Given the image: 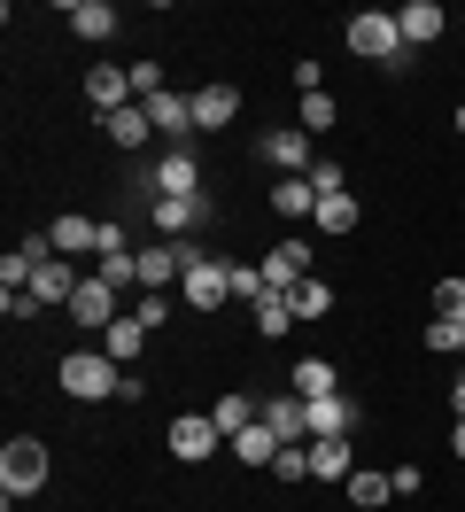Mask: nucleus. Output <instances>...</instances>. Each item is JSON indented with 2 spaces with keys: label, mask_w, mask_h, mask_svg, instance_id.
Instances as JSON below:
<instances>
[{
  "label": "nucleus",
  "mask_w": 465,
  "mask_h": 512,
  "mask_svg": "<svg viewBox=\"0 0 465 512\" xmlns=\"http://www.w3.org/2000/svg\"><path fill=\"white\" fill-rule=\"evenodd\" d=\"M264 272H256V264H233V303H264Z\"/></svg>",
  "instance_id": "33"
},
{
  "label": "nucleus",
  "mask_w": 465,
  "mask_h": 512,
  "mask_svg": "<svg viewBox=\"0 0 465 512\" xmlns=\"http://www.w3.org/2000/svg\"><path fill=\"white\" fill-rule=\"evenodd\" d=\"M101 280H109V288H140V249H132V256H101Z\"/></svg>",
  "instance_id": "32"
},
{
  "label": "nucleus",
  "mask_w": 465,
  "mask_h": 512,
  "mask_svg": "<svg viewBox=\"0 0 465 512\" xmlns=\"http://www.w3.org/2000/svg\"><path fill=\"white\" fill-rule=\"evenodd\" d=\"M86 101H93V117H117L124 101H132V70L93 63V70H86Z\"/></svg>",
  "instance_id": "10"
},
{
  "label": "nucleus",
  "mask_w": 465,
  "mask_h": 512,
  "mask_svg": "<svg viewBox=\"0 0 465 512\" xmlns=\"http://www.w3.org/2000/svg\"><path fill=\"white\" fill-rule=\"evenodd\" d=\"M155 94H171V86H163V70H155V63H132V101H155Z\"/></svg>",
  "instance_id": "37"
},
{
  "label": "nucleus",
  "mask_w": 465,
  "mask_h": 512,
  "mask_svg": "<svg viewBox=\"0 0 465 512\" xmlns=\"http://www.w3.org/2000/svg\"><path fill=\"white\" fill-rule=\"evenodd\" d=\"M117 381H124V365L101 350V342H93V350H70V357H62V388H70L78 404H101V396H117Z\"/></svg>",
  "instance_id": "1"
},
{
  "label": "nucleus",
  "mask_w": 465,
  "mask_h": 512,
  "mask_svg": "<svg viewBox=\"0 0 465 512\" xmlns=\"http://www.w3.org/2000/svg\"><path fill=\"white\" fill-rule=\"evenodd\" d=\"M186 303L194 311H217V303H233V264H217V256H202V264H186Z\"/></svg>",
  "instance_id": "5"
},
{
  "label": "nucleus",
  "mask_w": 465,
  "mask_h": 512,
  "mask_svg": "<svg viewBox=\"0 0 465 512\" xmlns=\"http://www.w3.org/2000/svg\"><path fill=\"white\" fill-rule=\"evenodd\" d=\"M225 450H233V458H248V466H272V458H279V435L264 427V419H256V427H241V435H233Z\"/></svg>",
  "instance_id": "23"
},
{
  "label": "nucleus",
  "mask_w": 465,
  "mask_h": 512,
  "mask_svg": "<svg viewBox=\"0 0 465 512\" xmlns=\"http://www.w3.org/2000/svg\"><path fill=\"white\" fill-rule=\"evenodd\" d=\"M47 241H55V256H86V249L101 256V225L70 210V218H55V225H47Z\"/></svg>",
  "instance_id": "14"
},
{
  "label": "nucleus",
  "mask_w": 465,
  "mask_h": 512,
  "mask_svg": "<svg viewBox=\"0 0 465 512\" xmlns=\"http://www.w3.org/2000/svg\"><path fill=\"white\" fill-rule=\"evenodd\" d=\"M458 24H465V8H458Z\"/></svg>",
  "instance_id": "43"
},
{
  "label": "nucleus",
  "mask_w": 465,
  "mask_h": 512,
  "mask_svg": "<svg viewBox=\"0 0 465 512\" xmlns=\"http://www.w3.org/2000/svg\"><path fill=\"white\" fill-rule=\"evenodd\" d=\"M396 24H403V47H434L442 24H450V8H442V0H403Z\"/></svg>",
  "instance_id": "11"
},
{
  "label": "nucleus",
  "mask_w": 465,
  "mask_h": 512,
  "mask_svg": "<svg viewBox=\"0 0 465 512\" xmlns=\"http://www.w3.org/2000/svg\"><path fill=\"white\" fill-rule=\"evenodd\" d=\"M450 450H458V458H465V419H458V427H450Z\"/></svg>",
  "instance_id": "41"
},
{
  "label": "nucleus",
  "mask_w": 465,
  "mask_h": 512,
  "mask_svg": "<svg viewBox=\"0 0 465 512\" xmlns=\"http://www.w3.org/2000/svg\"><path fill=\"white\" fill-rule=\"evenodd\" d=\"M427 350H434V357H458V350H465V319H434V326H427Z\"/></svg>",
  "instance_id": "30"
},
{
  "label": "nucleus",
  "mask_w": 465,
  "mask_h": 512,
  "mask_svg": "<svg viewBox=\"0 0 465 512\" xmlns=\"http://www.w3.org/2000/svg\"><path fill=\"white\" fill-rule=\"evenodd\" d=\"M78 280H86V272H78V264H39V280H31V295H39V303H70V295H78Z\"/></svg>",
  "instance_id": "21"
},
{
  "label": "nucleus",
  "mask_w": 465,
  "mask_h": 512,
  "mask_svg": "<svg viewBox=\"0 0 465 512\" xmlns=\"http://www.w3.org/2000/svg\"><path fill=\"white\" fill-rule=\"evenodd\" d=\"M101 256H132V241H124V218H101Z\"/></svg>",
  "instance_id": "39"
},
{
  "label": "nucleus",
  "mask_w": 465,
  "mask_h": 512,
  "mask_svg": "<svg viewBox=\"0 0 465 512\" xmlns=\"http://www.w3.org/2000/svg\"><path fill=\"white\" fill-rule=\"evenodd\" d=\"M256 326H264V342L295 334V311H287V295H264V303H256Z\"/></svg>",
  "instance_id": "29"
},
{
  "label": "nucleus",
  "mask_w": 465,
  "mask_h": 512,
  "mask_svg": "<svg viewBox=\"0 0 465 512\" xmlns=\"http://www.w3.org/2000/svg\"><path fill=\"white\" fill-rule=\"evenodd\" d=\"M434 319H465V280H442V288H434Z\"/></svg>",
  "instance_id": "36"
},
{
  "label": "nucleus",
  "mask_w": 465,
  "mask_h": 512,
  "mask_svg": "<svg viewBox=\"0 0 465 512\" xmlns=\"http://www.w3.org/2000/svg\"><path fill=\"white\" fill-rule=\"evenodd\" d=\"M264 427H272L279 443H310V404L295 388H272V396H264Z\"/></svg>",
  "instance_id": "8"
},
{
  "label": "nucleus",
  "mask_w": 465,
  "mask_h": 512,
  "mask_svg": "<svg viewBox=\"0 0 465 512\" xmlns=\"http://www.w3.org/2000/svg\"><path fill=\"white\" fill-rule=\"evenodd\" d=\"M334 125V94L318 86V94H303V132H326Z\"/></svg>",
  "instance_id": "35"
},
{
  "label": "nucleus",
  "mask_w": 465,
  "mask_h": 512,
  "mask_svg": "<svg viewBox=\"0 0 465 512\" xmlns=\"http://www.w3.org/2000/svg\"><path fill=\"white\" fill-rule=\"evenodd\" d=\"M210 419H217V435L233 443V435H241V427H256V419H264V412H256V404H248L241 388H233V396H217V404H210Z\"/></svg>",
  "instance_id": "22"
},
{
  "label": "nucleus",
  "mask_w": 465,
  "mask_h": 512,
  "mask_svg": "<svg viewBox=\"0 0 465 512\" xmlns=\"http://www.w3.org/2000/svg\"><path fill=\"white\" fill-rule=\"evenodd\" d=\"M62 16H70V32H78V39H109V32H117V8H109V0H70Z\"/></svg>",
  "instance_id": "20"
},
{
  "label": "nucleus",
  "mask_w": 465,
  "mask_h": 512,
  "mask_svg": "<svg viewBox=\"0 0 465 512\" xmlns=\"http://www.w3.org/2000/svg\"><path fill=\"white\" fill-rule=\"evenodd\" d=\"M140 342H148V326H140V319H117L109 334H101V350L117 357V365H132V357H140Z\"/></svg>",
  "instance_id": "26"
},
{
  "label": "nucleus",
  "mask_w": 465,
  "mask_h": 512,
  "mask_svg": "<svg viewBox=\"0 0 465 512\" xmlns=\"http://www.w3.org/2000/svg\"><path fill=\"white\" fill-rule=\"evenodd\" d=\"M303 280H310V241H303V233H287V241L264 256V288H272V295H295Z\"/></svg>",
  "instance_id": "4"
},
{
  "label": "nucleus",
  "mask_w": 465,
  "mask_h": 512,
  "mask_svg": "<svg viewBox=\"0 0 465 512\" xmlns=\"http://www.w3.org/2000/svg\"><path fill=\"white\" fill-rule=\"evenodd\" d=\"M148 210H155V225H163L171 241H194V225L210 218V202H202V194H186V202H148Z\"/></svg>",
  "instance_id": "15"
},
{
  "label": "nucleus",
  "mask_w": 465,
  "mask_h": 512,
  "mask_svg": "<svg viewBox=\"0 0 465 512\" xmlns=\"http://www.w3.org/2000/svg\"><path fill=\"white\" fill-rule=\"evenodd\" d=\"M287 311H295V319H326V311H334V288H326V280H303V288L287 295Z\"/></svg>",
  "instance_id": "27"
},
{
  "label": "nucleus",
  "mask_w": 465,
  "mask_h": 512,
  "mask_svg": "<svg viewBox=\"0 0 465 512\" xmlns=\"http://www.w3.org/2000/svg\"><path fill=\"white\" fill-rule=\"evenodd\" d=\"M357 474V458H349V435H326V443H310V481H349Z\"/></svg>",
  "instance_id": "17"
},
{
  "label": "nucleus",
  "mask_w": 465,
  "mask_h": 512,
  "mask_svg": "<svg viewBox=\"0 0 465 512\" xmlns=\"http://www.w3.org/2000/svg\"><path fill=\"white\" fill-rule=\"evenodd\" d=\"M349 55H365V63H403L411 47H403V24L388 8H365V16H349Z\"/></svg>",
  "instance_id": "2"
},
{
  "label": "nucleus",
  "mask_w": 465,
  "mask_h": 512,
  "mask_svg": "<svg viewBox=\"0 0 465 512\" xmlns=\"http://www.w3.org/2000/svg\"><path fill=\"white\" fill-rule=\"evenodd\" d=\"M357 419H365V412H357V396H341V388H334V396H318V404H310V443L357 435Z\"/></svg>",
  "instance_id": "12"
},
{
  "label": "nucleus",
  "mask_w": 465,
  "mask_h": 512,
  "mask_svg": "<svg viewBox=\"0 0 465 512\" xmlns=\"http://www.w3.org/2000/svg\"><path fill=\"white\" fill-rule=\"evenodd\" d=\"M101 132H109L117 148H148V140H155V117L140 109V101H124L117 117H101Z\"/></svg>",
  "instance_id": "16"
},
{
  "label": "nucleus",
  "mask_w": 465,
  "mask_h": 512,
  "mask_svg": "<svg viewBox=\"0 0 465 512\" xmlns=\"http://www.w3.org/2000/svg\"><path fill=\"white\" fill-rule=\"evenodd\" d=\"M458 140H465V109H458Z\"/></svg>",
  "instance_id": "42"
},
{
  "label": "nucleus",
  "mask_w": 465,
  "mask_h": 512,
  "mask_svg": "<svg viewBox=\"0 0 465 512\" xmlns=\"http://www.w3.org/2000/svg\"><path fill=\"white\" fill-rule=\"evenodd\" d=\"M70 311H78V326H101V334H109V326H117V288H109L101 272H86L78 295H70Z\"/></svg>",
  "instance_id": "9"
},
{
  "label": "nucleus",
  "mask_w": 465,
  "mask_h": 512,
  "mask_svg": "<svg viewBox=\"0 0 465 512\" xmlns=\"http://www.w3.org/2000/svg\"><path fill=\"white\" fill-rule=\"evenodd\" d=\"M233 117H241V86L202 78V86H194V132H225Z\"/></svg>",
  "instance_id": "6"
},
{
  "label": "nucleus",
  "mask_w": 465,
  "mask_h": 512,
  "mask_svg": "<svg viewBox=\"0 0 465 512\" xmlns=\"http://www.w3.org/2000/svg\"><path fill=\"white\" fill-rule=\"evenodd\" d=\"M210 450H225V435H217V419H202V412H179V419H171V458H186V466H202Z\"/></svg>",
  "instance_id": "7"
},
{
  "label": "nucleus",
  "mask_w": 465,
  "mask_h": 512,
  "mask_svg": "<svg viewBox=\"0 0 465 512\" xmlns=\"http://www.w3.org/2000/svg\"><path fill=\"white\" fill-rule=\"evenodd\" d=\"M0 311H8V319H39L47 303H39V295H31V288H8V295H0Z\"/></svg>",
  "instance_id": "38"
},
{
  "label": "nucleus",
  "mask_w": 465,
  "mask_h": 512,
  "mask_svg": "<svg viewBox=\"0 0 465 512\" xmlns=\"http://www.w3.org/2000/svg\"><path fill=\"white\" fill-rule=\"evenodd\" d=\"M39 481H47V450L31 443V435H16V443L0 450V489H8V505H16V497H31Z\"/></svg>",
  "instance_id": "3"
},
{
  "label": "nucleus",
  "mask_w": 465,
  "mask_h": 512,
  "mask_svg": "<svg viewBox=\"0 0 465 512\" xmlns=\"http://www.w3.org/2000/svg\"><path fill=\"white\" fill-rule=\"evenodd\" d=\"M450 412L465 419V373H458V381H450Z\"/></svg>",
  "instance_id": "40"
},
{
  "label": "nucleus",
  "mask_w": 465,
  "mask_h": 512,
  "mask_svg": "<svg viewBox=\"0 0 465 512\" xmlns=\"http://www.w3.org/2000/svg\"><path fill=\"white\" fill-rule=\"evenodd\" d=\"M310 225H318V233H357V202H349V194H326V202L310 210Z\"/></svg>",
  "instance_id": "24"
},
{
  "label": "nucleus",
  "mask_w": 465,
  "mask_h": 512,
  "mask_svg": "<svg viewBox=\"0 0 465 512\" xmlns=\"http://www.w3.org/2000/svg\"><path fill=\"white\" fill-rule=\"evenodd\" d=\"M264 156H272L279 171H287V179H303L310 163H318V156H310V132H303V125H287V132H272V140H264Z\"/></svg>",
  "instance_id": "13"
},
{
  "label": "nucleus",
  "mask_w": 465,
  "mask_h": 512,
  "mask_svg": "<svg viewBox=\"0 0 465 512\" xmlns=\"http://www.w3.org/2000/svg\"><path fill=\"white\" fill-rule=\"evenodd\" d=\"M303 179H310V194L326 202V194H341V163H334V156H318V163L303 171Z\"/></svg>",
  "instance_id": "34"
},
{
  "label": "nucleus",
  "mask_w": 465,
  "mask_h": 512,
  "mask_svg": "<svg viewBox=\"0 0 465 512\" xmlns=\"http://www.w3.org/2000/svg\"><path fill=\"white\" fill-rule=\"evenodd\" d=\"M171 280H186L179 249H171V241H163V249H140V288H148V295H163Z\"/></svg>",
  "instance_id": "19"
},
{
  "label": "nucleus",
  "mask_w": 465,
  "mask_h": 512,
  "mask_svg": "<svg viewBox=\"0 0 465 512\" xmlns=\"http://www.w3.org/2000/svg\"><path fill=\"white\" fill-rule=\"evenodd\" d=\"M341 489H349V505H388V489H396V481L372 474V466H357V474L341 481Z\"/></svg>",
  "instance_id": "28"
},
{
  "label": "nucleus",
  "mask_w": 465,
  "mask_h": 512,
  "mask_svg": "<svg viewBox=\"0 0 465 512\" xmlns=\"http://www.w3.org/2000/svg\"><path fill=\"white\" fill-rule=\"evenodd\" d=\"M287 388H295V396H303V404H318V396H334V365H326V357H295V373H287Z\"/></svg>",
  "instance_id": "18"
},
{
  "label": "nucleus",
  "mask_w": 465,
  "mask_h": 512,
  "mask_svg": "<svg viewBox=\"0 0 465 512\" xmlns=\"http://www.w3.org/2000/svg\"><path fill=\"white\" fill-rule=\"evenodd\" d=\"M272 474H279V481H310V443H279Z\"/></svg>",
  "instance_id": "31"
},
{
  "label": "nucleus",
  "mask_w": 465,
  "mask_h": 512,
  "mask_svg": "<svg viewBox=\"0 0 465 512\" xmlns=\"http://www.w3.org/2000/svg\"><path fill=\"white\" fill-rule=\"evenodd\" d=\"M272 210H279V218H310V210H318L310 179H279V187H272Z\"/></svg>",
  "instance_id": "25"
}]
</instances>
